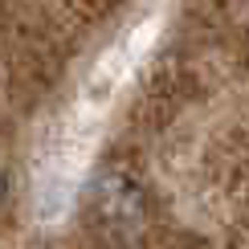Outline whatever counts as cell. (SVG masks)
Here are the masks:
<instances>
[{"mask_svg":"<svg viewBox=\"0 0 249 249\" xmlns=\"http://www.w3.org/2000/svg\"><path fill=\"white\" fill-rule=\"evenodd\" d=\"M4 184H8V180H4V172H0V200H4Z\"/></svg>","mask_w":249,"mask_h":249,"instance_id":"7a4b0ae2","label":"cell"},{"mask_svg":"<svg viewBox=\"0 0 249 249\" xmlns=\"http://www.w3.org/2000/svg\"><path fill=\"white\" fill-rule=\"evenodd\" d=\"M94 204L107 221H127V216L139 213V192H135L131 180L123 176H107V180L94 188Z\"/></svg>","mask_w":249,"mask_h":249,"instance_id":"6da1fadb","label":"cell"}]
</instances>
